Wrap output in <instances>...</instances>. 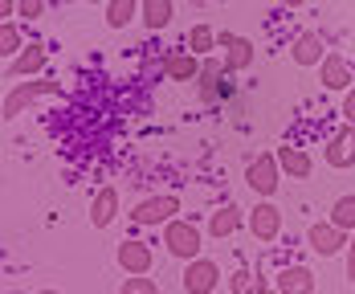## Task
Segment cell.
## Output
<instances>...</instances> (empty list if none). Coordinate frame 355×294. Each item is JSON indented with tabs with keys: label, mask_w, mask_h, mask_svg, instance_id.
I'll return each mask as SVG.
<instances>
[{
	"label": "cell",
	"mask_w": 355,
	"mask_h": 294,
	"mask_svg": "<svg viewBox=\"0 0 355 294\" xmlns=\"http://www.w3.org/2000/svg\"><path fill=\"white\" fill-rule=\"evenodd\" d=\"M200 229L192 225V220H184V217H176V220H168L164 225V250L172 257H180V261H196L200 257Z\"/></svg>",
	"instance_id": "obj_1"
},
{
	"label": "cell",
	"mask_w": 355,
	"mask_h": 294,
	"mask_svg": "<svg viewBox=\"0 0 355 294\" xmlns=\"http://www.w3.org/2000/svg\"><path fill=\"white\" fill-rule=\"evenodd\" d=\"M41 94H62V82H49V78H37V82H17L12 90H8V98H4V119L12 123L21 110L37 103Z\"/></svg>",
	"instance_id": "obj_2"
},
{
	"label": "cell",
	"mask_w": 355,
	"mask_h": 294,
	"mask_svg": "<svg viewBox=\"0 0 355 294\" xmlns=\"http://www.w3.org/2000/svg\"><path fill=\"white\" fill-rule=\"evenodd\" d=\"M245 184L261 196V200H270V196L278 192V184H282V164H278V155H257L245 168Z\"/></svg>",
	"instance_id": "obj_3"
},
{
	"label": "cell",
	"mask_w": 355,
	"mask_h": 294,
	"mask_svg": "<svg viewBox=\"0 0 355 294\" xmlns=\"http://www.w3.org/2000/svg\"><path fill=\"white\" fill-rule=\"evenodd\" d=\"M176 213H180L176 196H147V200H139V205L131 209V220L143 225V229H159V225L176 220Z\"/></svg>",
	"instance_id": "obj_4"
},
{
	"label": "cell",
	"mask_w": 355,
	"mask_h": 294,
	"mask_svg": "<svg viewBox=\"0 0 355 294\" xmlns=\"http://www.w3.org/2000/svg\"><path fill=\"white\" fill-rule=\"evenodd\" d=\"M347 241H352V233H343V229H339V225H331V220H319V225H311V229H306V245H311L319 257L347 254Z\"/></svg>",
	"instance_id": "obj_5"
},
{
	"label": "cell",
	"mask_w": 355,
	"mask_h": 294,
	"mask_svg": "<svg viewBox=\"0 0 355 294\" xmlns=\"http://www.w3.org/2000/svg\"><path fill=\"white\" fill-rule=\"evenodd\" d=\"M184 291L188 294H213L220 286V266L213 257H196V261H184Z\"/></svg>",
	"instance_id": "obj_6"
},
{
	"label": "cell",
	"mask_w": 355,
	"mask_h": 294,
	"mask_svg": "<svg viewBox=\"0 0 355 294\" xmlns=\"http://www.w3.org/2000/svg\"><path fill=\"white\" fill-rule=\"evenodd\" d=\"M196 90H200V98H205V103H220V98H229V94H233V86L225 82V62H220V58H205V62H200Z\"/></svg>",
	"instance_id": "obj_7"
},
{
	"label": "cell",
	"mask_w": 355,
	"mask_h": 294,
	"mask_svg": "<svg viewBox=\"0 0 355 294\" xmlns=\"http://www.w3.org/2000/svg\"><path fill=\"white\" fill-rule=\"evenodd\" d=\"M220 49H225V74H245L249 66H253V58H257V45L249 41V37H233L225 33L220 37Z\"/></svg>",
	"instance_id": "obj_8"
},
{
	"label": "cell",
	"mask_w": 355,
	"mask_h": 294,
	"mask_svg": "<svg viewBox=\"0 0 355 294\" xmlns=\"http://www.w3.org/2000/svg\"><path fill=\"white\" fill-rule=\"evenodd\" d=\"M245 225L257 241H274V237L282 233V209L270 205V200H257V209L245 217Z\"/></svg>",
	"instance_id": "obj_9"
},
{
	"label": "cell",
	"mask_w": 355,
	"mask_h": 294,
	"mask_svg": "<svg viewBox=\"0 0 355 294\" xmlns=\"http://www.w3.org/2000/svg\"><path fill=\"white\" fill-rule=\"evenodd\" d=\"M322 159H327L331 168H339V172H343V168H352V164H355V127H347V123H343V127L327 139V147H322Z\"/></svg>",
	"instance_id": "obj_10"
},
{
	"label": "cell",
	"mask_w": 355,
	"mask_h": 294,
	"mask_svg": "<svg viewBox=\"0 0 355 294\" xmlns=\"http://www.w3.org/2000/svg\"><path fill=\"white\" fill-rule=\"evenodd\" d=\"M200 62H205V58H196L192 49H172V53L164 58V78H168V82H196Z\"/></svg>",
	"instance_id": "obj_11"
},
{
	"label": "cell",
	"mask_w": 355,
	"mask_h": 294,
	"mask_svg": "<svg viewBox=\"0 0 355 294\" xmlns=\"http://www.w3.org/2000/svg\"><path fill=\"white\" fill-rule=\"evenodd\" d=\"M114 257H119V266H123L127 274H151V261H155V254H151L147 241H119Z\"/></svg>",
	"instance_id": "obj_12"
},
{
	"label": "cell",
	"mask_w": 355,
	"mask_h": 294,
	"mask_svg": "<svg viewBox=\"0 0 355 294\" xmlns=\"http://www.w3.org/2000/svg\"><path fill=\"white\" fill-rule=\"evenodd\" d=\"M41 70H45V45H37V41H29V45L8 62V78H37Z\"/></svg>",
	"instance_id": "obj_13"
},
{
	"label": "cell",
	"mask_w": 355,
	"mask_h": 294,
	"mask_svg": "<svg viewBox=\"0 0 355 294\" xmlns=\"http://www.w3.org/2000/svg\"><path fill=\"white\" fill-rule=\"evenodd\" d=\"M319 70H322V86H327V90H343V94H347V90L355 86L352 66H347V62H343L339 53H327Z\"/></svg>",
	"instance_id": "obj_14"
},
{
	"label": "cell",
	"mask_w": 355,
	"mask_h": 294,
	"mask_svg": "<svg viewBox=\"0 0 355 294\" xmlns=\"http://www.w3.org/2000/svg\"><path fill=\"white\" fill-rule=\"evenodd\" d=\"M290 58H294V66H322V37L319 33H298L290 41Z\"/></svg>",
	"instance_id": "obj_15"
},
{
	"label": "cell",
	"mask_w": 355,
	"mask_h": 294,
	"mask_svg": "<svg viewBox=\"0 0 355 294\" xmlns=\"http://www.w3.org/2000/svg\"><path fill=\"white\" fill-rule=\"evenodd\" d=\"M119 217V188H98L94 192V200H90V220H94V229H107L110 220Z\"/></svg>",
	"instance_id": "obj_16"
},
{
	"label": "cell",
	"mask_w": 355,
	"mask_h": 294,
	"mask_svg": "<svg viewBox=\"0 0 355 294\" xmlns=\"http://www.w3.org/2000/svg\"><path fill=\"white\" fill-rule=\"evenodd\" d=\"M278 164L290 180H311V172H315V159L302 147H278Z\"/></svg>",
	"instance_id": "obj_17"
},
{
	"label": "cell",
	"mask_w": 355,
	"mask_h": 294,
	"mask_svg": "<svg viewBox=\"0 0 355 294\" xmlns=\"http://www.w3.org/2000/svg\"><path fill=\"white\" fill-rule=\"evenodd\" d=\"M278 294H315V274L306 266H286L278 274Z\"/></svg>",
	"instance_id": "obj_18"
},
{
	"label": "cell",
	"mask_w": 355,
	"mask_h": 294,
	"mask_svg": "<svg viewBox=\"0 0 355 294\" xmlns=\"http://www.w3.org/2000/svg\"><path fill=\"white\" fill-rule=\"evenodd\" d=\"M139 17L147 29H168L172 17H176V4L172 0H143L139 4Z\"/></svg>",
	"instance_id": "obj_19"
},
{
	"label": "cell",
	"mask_w": 355,
	"mask_h": 294,
	"mask_svg": "<svg viewBox=\"0 0 355 294\" xmlns=\"http://www.w3.org/2000/svg\"><path fill=\"white\" fill-rule=\"evenodd\" d=\"M241 220H245V217H241V209H237V205H225V209H216L213 217H209V233L225 241V237H233V233L241 229Z\"/></svg>",
	"instance_id": "obj_20"
},
{
	"label": "cell",
	"mask_w": 355,
	"mask_h": 294,
	"mask_svg": "<svg viewBox=\"0 0 355 294\" xmlns=\"http://www.w3.org/2000/svg\"><path fill=\"white\" fill-rule=\"evenodd\" d=\"M143 0H107V25L110 29H127L135 17H139Z\"/></svg>",
	"instance_id": "obj_21"
},
{
	"label": "cell",
	"mask_w": 355,
	"mask_h": 294,
	"mask_svg": "<svg viewBox=\"0 0 355 294\" xmlns=\"http://www.w3.org/2000/svg\"><path fill=\"white\" fill-rule=\"evenodd\" d=\"M216 45H220V37H216L209 25H192V33H188V49H192L196 58H209Z\"/></svg>",
	"instance_id": "obj_22"
},
{
	"label": "cell",
	"mask_w": 355,
	"mask_h": 294,
	"mask_svg": "<svg viewBox=\"0 0 355 294\" xmlns=\"http://www.w3.org/2000/svg\"><path fill=\"white\" fill-rule=\"evenodd\" d=\"M229 291L233 294H266L270 286L253 274V270H233V278H229Z\"/></svg>",
	"instance_id": "obj_23"
},
{
	"label": "cell",
	"mask_w": 355,
	"mask_h": 294,
	"mask_svg": "<svg viewBox=\"0 0 355 294\" xmlns=\"http://www.w3.org/2000/svg\"><path fill=\"white\" fill-rule=\"evenodd\" d=\"M331 225H339L343 233H355V196H339L331 205Z\"/></svg>",
	"instance_id": "obj_24"
},
{
	"label": "cell",
	"mask_w": 355,
	"mask_h": 294,
	"mask_svg": "<svg viewBox=\"0 0 355 294\" xmlns=\"http://www.w3.org/2000/svg\"><path fill=\"white\" fill-rule=\"evenodd\" d=\"M21 49H25V37H21V29H17L12 21H0V53L12 62Z\"/></svg>",
	"instance_id": "obj_25"
},
{
	"label": "cell",
	"mask_w": 355,
	"mask_h": 294,
	"mask_svg": "<svg viewBox=\"0 0 355 294\" xmlns=\"http://www.w3.org/2000/svg\"><path fill=\"white\" fill-rule=\"evenodd\" d=\"M119 294H159V286H155V278H147V274H127L123 286H119Z\"/></svg>",
	"instance_id": "obj_26"
},
{
	"label": "cell",
	"mask_w": 355,
	"mask_h": 294,
	"mask_svg": "<svg viewBox=\"0 0 355 294\" xmlns=\"http://www.w3.org/2000/svg\"><path fill=\"white\" fill-rule=\"evenodd\" d=\"M45 4H49V0H17V17H25V21H37V17L45 12Z\"/></svg>",
	"instance_id": "obj_27"
},
{
	"label": "cell",
	"mask_w": 355,
	"mask_h": 294,
	"mask_svg": "<svg viewBox=\"0 0 355 294\" xmlns=\"http://www.w3.org/2000/svg\"><path fill=\"white\" fill-rule=\"evenodd\" d=\"M343 123H347V127H355V86L343 94Z\"/></svg>",
	"instance_id": "obj_28"
},
{
	"label": "cell",
	"mask_w": 355,
	"mask_h": 294,
	"mask_svg": "<svg viewBox=\"0 0 355 294\" xmlns=\"http://www.w3.org/2000/svg\"><path fill=\"white\" fill-rule=\"evenodd\" d=\"M347 282H355V233L347 241Z\"/></svg>",
	"instance_id": "obj_29"
},
{
	"label": "cell",
	"mask_w": 355,
	"mask_h": 294,
	"mask_svg": "<svg viewBox=\"0 0 355 294\" xmlns=\"http://www.w3.org/2000/svg\"><path fill=\"white\" fill-rule=\"evenodd\" d=\"M0 17H4V21L17 17V0H0Z\"/></svg>",
	"instance_id": "obj_30"
},
{
	"label": "cell",
	"mask_w": 355,
	"mask_h": 294,
	"mask_svg": "<svg viewBox=\"0 0 355 294\" xmlns=\"http://www.w3.org/2000/svg\"><path fill=\"white\" fill-rule=\"evenodd\" d=\"M278 4H282V8H302L306 0H278Z\"/></svg>",
	"instance_id": "obj_31"
},
{
	"label": "cell",
	"mask_w": 355,
	"mask_h": 294,
	"mask_svg": "<svg viewBox=\"0 0 355 294\" xmlns=\"http://www.w3.org/2000/svg\"><path fill=\"white\" fill-rule=\"evenodd\" d=\"M37 294H62V291H37Z\"/></svg>",
	"instance_id": "obj_32"
},
{
	"label": "cell",
	"mask_w": 355,
	"mask_h": 294,
	"mask_svg": "<svg viewBox=\"0 0 355 294\" xmlns=\"http://www.w3.org/2000/svg\"><path fill=\"white\" fill-rule=\"evenodd\" d=\"M86 4H107V0H86Z\"/></svg>",
	"instance_id": "obj_33"
},
{
	"label": "cell",
	"mask_w": 355,
	"mask_h": 294,
	"mask_svg": "<svg viewBox=\"0 0 355 294\" xmlns=\"http://www.w3.org/2000/svg\"><path fill=\"white\" fill-rule=\"evenodd\" d=\"M266 294H278V291H266Z\"/></svg>",
	"instance_id": "obj_34"
}]
</instances>
